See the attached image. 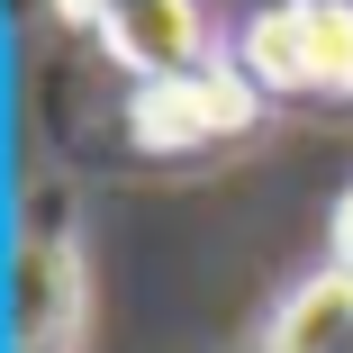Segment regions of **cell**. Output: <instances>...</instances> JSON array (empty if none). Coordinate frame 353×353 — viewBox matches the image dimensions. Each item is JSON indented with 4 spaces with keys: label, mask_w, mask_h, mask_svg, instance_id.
<instances>
[{
    "label": "cell",
    "mask_w": 353,
    "mask_h": 353,
    "mask_svg": "<svg viewBox=\"0 0 353 353\" xmlns=\"http://www.w3.org/2000/svg\"><path fill=\"white\" fill-rule=\"evenodd\" d=\"M236 63L272 100H353V0H263Z\"/></svg>",
    "instance_id": "1"
},
{
    "label": "cell",
    "mask_w": 353,
    "mask_h": 353,
    "mask_svg": "<svg viewBox=\"0 0 353 353\" xmlns=\"http://www.w3.org/2000/svg\"><path fill=\"white\" fill-rule=\"evenodd\" d=\"M344 326H353V272H317V281H299L290 299L272 308V326H263V353H335L344 344Z\"/></svg>",
    "instance_id": "5"
},
{
    "label": "cell",
    "mask_w": 353,
    "mask_h": 353,
    "mask_svg": "<svg viewBox=\"0 0 353 353\" xmlns=\"http://www.w3.org/2000/svg\"><path fill=\"white\" fill-rule=\"evenodd\" d=\"M10 326L28 353H73V326H82V245L63 236L54 218L19 245V272H10Z\"/></svg>",
    "instance_id": "3"
},
{
    "label": "cell",
    "mask_w": 353,
    "mask_h": 353,
    "mask_svg": "<svg viewBox=\"0 0 353 353\" xmlns=\"http://www.w3.org/2000/svg\"><path fill=\"white\" fill-rule=\"evenodd\" d=\"M254 82H245V63L227 54H208L199 73H172V82H136L127 100V127H136V145H154V154H199V145H236V136L254 127Z\"/></svg>",
    "instance_id": "2"
},
{
    "label": "cell",
    "mask_w": 353,
    "mask_h": 353,
    "mask_svg": "<svg viewBox=\"0 0 353 353\" xmlns=\"http://www.w3.org/2000/svg\"><path fill=\"white\" fill-rule=\"evenodd\" d=\"M335 353H353V326H344V344H335Z\"/></svg>",
    "instance_id": "8"
},
{
    "label": "cell",
    "mask_w": 353,
    "mask_h": 353,
    "mask_svg": "<svg viewBox=\"0 0 353 353\" xmlns=\"http://www.w3.org/2000/svg\"><path fill=\"white\" fill-rule=\"evenodd\" d=\"M54 10H63V19H73V28H100V19L118 10V0H54Z\"/></svg>",
    "instance_id": "7"
},
{
    "label": "cell",
    "mask_w": 353,
    "mask_h": 353,
    "mask_svg": "<svg viewBox=\"0 0 353 353\" xmlns=\"http://www.w3.org/2000/svg\"><path fill=\"white\" fill-rule=\"evenodd\" d=\"M335 272H353V190L335 199Z\"/></svg>",
    "instance_id": "6"
},
{
    "label": "cell",
    "mask_w": 353,
    "mask_h": 353,
    "mask_svg": "<svg viewBox=\"0 0 353 353\" xmlns=\"http://www.w3.org/2000/svg\"><path fill=\"white\" fill-rule=\"evenodd\" d=\"M91 37L109 46V63H127L136 82H172V73H199V63H208L199 0H118Z\"/></svg>",
    "instance_id": "4"
}]
</instances>
